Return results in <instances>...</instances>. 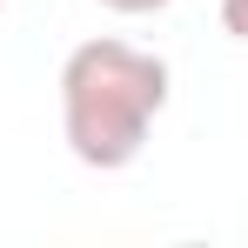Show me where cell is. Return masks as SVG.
<instances>
[{
	"mask_svg": "<svg viewBox=\"0 0 248 248\" xmlns=\"http://www.w3.org/2000/svg\"><path fill=\"white\" fill-rule=\"evenodd\" d=\"M94 7H108V14H121V20H148V14H168L174 0H94Z\"/></svg>",
	"mask_w": 248,
	"mask_h": 248,
	"instance_id": "2",
	"label": "cell"
},
{
	"mask_svg": "<svg viewBox=\"0 0 248 248\" xmlns=\"http://www.w3.org/2000/svg\"><path fill=\"white\" fill-rule=\"evenodd\" d=\"M221 27L235 41H248V0H221Z\"/></svg>",
	"mask_w": 248,
	"mask_h": 248,
	"instance_id": "3",
	"label": "cell"
},
{
	"mask_svg": "<svg viewBox=\"0 0 248 248\" xmlns=\"http://www.w3.org/2000/svg\"><path fill=\"white\" fill-rule=\"evenodd\" d=\"M168 74L161 54L114 34H94L61 61V134H67V155L94 174H121L141 161L148 134L168 108Z\"/></svg>",
	"mask_w": 248,
	"mask_h": 248,
	"instance_id": "1",
	"label": "cell"
}]
</instances>
